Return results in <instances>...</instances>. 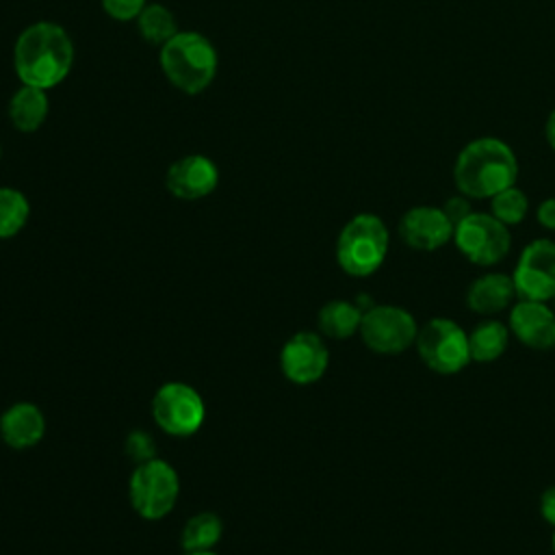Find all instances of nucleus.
Returning a JSON list of instances; mask_svg holds the SVG:
<instances>
[{
	"mask_svg": "<svg viewBox=\"0 0 555 555\" xmlns=\"http://www.w3.org/2000/svg\"><path fill=\"white\" fill-rule=\"evenodd\" d=\"M516 286L512 275L505 273H483L477 278L466 293V306L477 314H496L512 306Z\"/></svg>",
	"mask_w": 555,
	"mask_h": 555,
	"instance_id": "nucleus-16",
	"label": "nucleus"
},
{
	"mask_svg": "<svg viewBox=\"0 0 555 555\" xmlns=\"http://www.w3.org/2000/svg\"><path fill=\"white\" fill-rule=\"evenodd\" d=\"M388 228L371 212L351 217L336 241V262L351 278L373 275L388 254Z\"/></svg>",
	"mask_w": 555,
	"mask_h": 555,
	"instance_id": "nucleus-4",
	"label": "nucleus"
},
{
	"mask_svg": "<svg viewBox=\"0 0 555 555\" xmlns=\"http://www.w3.org/2000/svg\"><path fill=\"white\" fill-rule=\"evenodd\" d=\"M126 455L134 462V464H141V462H147L152 457H156V444H154V438L141 429H134L128 434L126 438Z\"/></svg>",
	"mask_w": 555,
	"mask_h": 555,
	"instance_id": "nucleus-24",
	"label": "nucleus"
},
{
	"mask_svg": "<svg viewBox=\"0 0 555 555\" xmlns=\"http://www.w3.org/2000/svg\"><path fill=\"white\" fill-rule=\"evenodd\" d=\"M180 477L176 468L160 457L134 464L128 481V499L143 520H160L178 503Z\"/></svg>",
	"mask_w": 555,
	"mask_h": 555,
	"instance_id": "nucleus-5",
	"label": "nucleus"
},
{
	"mask_svg": "<svg viewBox=\"0 0 555 555\" xmlns=\"http://www.w3.org/2000/svg\"><path fill=\"white\" fill-rule=\"evenodd\" d=\"M74 46L63 26L37 22L22 30L13 50V65L22 85L52 89L69 74Z\"/></svg>",
	"mask_w": 555,
	"mask_h": 555,
	"instance_id": "nucleus-1",
	"label": "nucleus"
},
{
	"mask_svg": "<svg viewBox=\"0 0 555 555\" xmlns=\"http://www.w3.org/2000/svg\"><path fill=\"white\" fill-rule=\"evenodd\" d=\"M30 217L26 195L11 186H0V238H13Z\"/></svg>",
	"mask_w": 555,
	"mask_h": 555,
	"instance_id": "nucleus-21",
	"label": "nucleus"
},
{
	"mask_svg": "<svg viewBox=\"0 0 555 555\" xmlns=\"http://www.w3.org/2000/svg\"><path fill=\"white\" fill-rule=\"evenodd\" d=\"M137 22H139L141 37L150 43L163 46L178 33L173 13L169 9H165L163 4H145L141 15L137 17Z\"/></svg>",
	"mask_w": 555,
	"mask_h": 555,
	"instance_id": "nucleus-22",
	"label": "nucleus"
},
{
	"mask_svg": "<svg viewBox=\"0 0 555 555\" xmlns=\"http://www.w3.org/2000/svg\"><path fill=\"white\" fill-rule=\"evenodd\" d=\"M416 351L427 369L440 375L460 373L470 362L468 334L451 319H429L416 334Z\"/></svg>",
	"mask_w": 555,
	"mask_h": 555,
	"instance_id": "nucleus-6",
	"label": "nucleus"
},
{
	"mask_svg": "<svg viewBox=\"0 0 555 555\" xmlns=\"http://www.w3.org/2000/svg\"><path fill=\"white\" fill-rule=\"evenodd\" d=\"M46 434V416L39 405L17 401L0 414V438L15 451L30 449L41 442Z\"/></svg>",
	"mask_w": 555,
	"mask_h": 555,
	"instance_id": "nucleus-15",
	"label": "nucleus"
},
{
	"mask_svg": "<svg viewBox=\"0 0 555 555\" xmlns=\"http://www.w3.org/2000/svg\"><path fill=\"white\" fill-rule=\"evenodd\" d=\"M540 514L542 518L555 527V486H548L540 496Z\"/></svg>",
	"mask_w": 555,
	"mask_h": 555,
	"instance_id": "nucleus-27",
	"label": "nucleus"
},
{
	"mask_svg": "<svg viewBox=\"0 0 555 555\" xmlns=\"http://www.w3.org/2000/svg\"><path fill=\"white\" fill-rule=\"evenodd\" d=\"M223 535V520L215 512H197L193 514L182 533H180V544L184 553H195V551H212L215 544Z\"/></svg>",
	"mask_w": 555,
	"mask_h": 555,
	"instance_id": "nucleus-20",
	"label": "nucleus"
},
{
	"mask_svg": "<svg viewBox=\"0 0 555 555\" xmlns=\"http://www.w3.org/2000/svg\"><path fill=\"white\" fill-rule=\"evenodd\" d=\"M165 184L169 193L178 199H202L210 195L219 184V169L217 165L202 154H189L184 158H178L167 176Z\"/></svg>",
	"mask_w": 555,
	"mask_h": 555,
	"instance_id": "nucleus-13",
	"label": "nucleus"
},
{
	"mask_svg": "<svg viewBox=\"0 0 555 555\" xmlns=\"http://www.w3.org/2000/svg\"><path fill=\"white\" fill-rule=\"evenodd\" d=\"M158 61L167 80L189 95L202 93L217 76L215 46L193 30H178L167 43H163Z\"/></svg>",
	"mask_w": 555,
	"mask_h": 555,
	"instance_id": "nucleus-3",
	"label": "nucleus"
},
{
	"mask_svg": "<svg viewBox=\"0 0 555 555\" xmlns=\"http://www.w3.org/2000/svg\"><path fill=\"white\" fill-rule=\"evenodd\" d=\"M546 141H548V145L555 150V108L551 111V115H548V119H546Z\"/></svg>",
	"mask_w": 555,
	"mask_h": 555,
	"instance_id": "nucleus-29",
	"label": "nucleus"
},
{
	"mask_svg": "<svg viewBox=\"0 0 555 555\" xmlns=\"http://www.w3.org/2000/svg\"><path fill=\"white\" fill-rule=\"evenodd\" d=\"M490 208L501 223L505 225H514V223H520L529 210V199L527 195L514 184V186H507L503 189L501 193H496L494 197H490Z\"/></svg>",
	"mask_w": 555,
	"mask_h": 555,
	"instance_id": "nucleus-23",
	"label": "nucleus"
},
{
	"mask_svg": "<svg viewBox=\"0 0 555 555\" xmlns=\"http://www.w3.org/2000/svg\"><path fill=\"white\" fill-rule=\"evenodd\" d=\"M152 418L169 436H193L206 421L202 395L184 382H167L152 397Z\"/></svg>",
	"mask_w": 555,
	"mask_h": 555,
	"instance_id": "nucleus-7",
	"label": "nucleus"
},
{
	"mask_svg": "<svg viewBox=\"0 0 555 555\" xmlns=\"http://www.w3.org/2000/svg\"><path fill=\"white\" fill-rule=\"evenodd\" d=\"M509 330L501 321H481L468 334V351L475 362H494L507 349Z\"/></svg>",
	"mask_w": 555,
	"mask_h": 555,
	"instance_id": "nucleus-19",
	"label": "nucleus"
},
{
	"mask_svg": "<svg viewBox=\"0 0 555 555\" xmlns=\"http://www.w3.org/2000/svg\"><path fill=\"white\" fill-rule=\"evenodd\" d=\"M518 178V160L507 143L481 137L462 147L453 165V180L462 195L473 199L494 197Z\"/></svg>",
	"mask_w": 555,
	"mask_h": 555,
	"instance_id": "nucleus-2",
	"label": "nucleus"
},
{
	"mask_svg": "<svg viewBox=\"0 0 555 555\" xmlns=\"http://www.w3.org/2000/svg\"><path fill=\"white\" fill-rule=\"evenodd\" d=\"M362 310L347 299H332L321 306L317 314V323L323 336L334 340L351 338L356 332H360L362 323Z\"/></svg>",
	"mask_w": 555,
	"mask_h": 555,
	"instance_id": "nucleus-17",
	"label": "nucleus"
},
{
	"mask_svg": "<svg viewBox=\"0 0 555 555\" xmlns=\"http://www.w3.org/2000/svg\"><path fill=\"white\" fill-rule=\"evenodd\" d=\"M509 330L514 336L538 351L555 347V312L546 301L520 299L509 310Z\"/></svg>",
	"mask_w": 555,
	"mask_h": 555,
	"instance_id": "nucleus-14",
	"label": "nucleus"
},
{
	"mask_svg": "<svg viewBox=\"0 0 555 555\" xmlns=\"http://www.w3.org/2000/svg\"><path fill=\"white\" fill-rule=\"evenodd\" d=\"M442 212L447 215V219L453 223V230L455 225L466 219L473 210H470V204H468V197L466 195H455V197H449L442 206Z\"/></svg>",
	"mask_w": 555,
	"mask_h": 555,
	"instance_id": "nucleus-26",
	"label": "nucleus"
},
{
	"mask_svg": "<svg viewBox=\"0 0 555 555\" xmlns=\"http://www.w3.org/2000/svg\"><path fill=\"white\" fill-rule=\"evenodd\" d=\"M11 124L20 132H35L48 117V95L43 89L24 85L9 102Z\"/></svg>",
	"mask_w": 555,
	"mask_h": 555,
	"instance_id": "nucleus-18",
	"label": "nucleus"
},
{
	"mask_svg": "<svg viewBox=\"0 0 555 555\" xmlns=\"http://www.w3.org/2000/svg\"><path fill=\"white\" fill-rule=\"evenodd\" d=\"M358 334L371 351L382 356H395L414 345L418 325L405 308L382 304L369 308L362 314Z\"/></svg>",
	"mask_w": 555,
	"mask_h": 555,
	"instance_id": "nucleus-9",
	"label": "nucleus"
},
{
	"mask_svg": "<svg viewBox=\"0 0 555 555\" xmlns=\"http://www.w3.org/2000/svg\"><path fill=\"white\" fill-rule=\"evenodd\" d=\"M535 217H538V221H540L546 230H555V197L544 199V202L538 206Z\"/></svg>",
	"mask_w": 555,
	"mask_h": 555,
	"instance_id": "nucleus-28",
	"label": "nucleus"
},
{
	"mask_svg": "<svg viewBox=\"0 0 555 555\" xmlns=\"http://www.w3.org/2000/svg\"><path fill=\"white\" fill-rule=\"evenodd\" d=\"M186 555H217L215 551H195V553H186Z\"/></svg>",
	"mask_w": 555,
	"mask_h": 555,
	"instance_id": "nucleus-30",
	"label": "nucleus"
},
{
	"mask_svg": "<svg viewBox=\"0 0 555 555\" xmlns=\"http://www.w3.org/2000/svg\"><path fill=\"white\" fill-rule=\"evenodd\" d=\"M147 0H102V7L108 17L117 22H130L141 15Z\"/></svg>",
	"mask_w": 555,
	"mask_h": 555,
	"instance_id": "nucleus-25",
	"label": "nucleus"
},
{
	"mask_svg": "<svg viewBox=\"0 0 555 555\" xmlns=\"http://www.w3.org/2000/svg\"><path fill=\"white\" fill-rule=\"evenodd\" d=\"M553 551H555V533H553Z\"/></svg>",
	"mask_w": 555,
	"mask_h": 555,
	"instance_id": "nucleus-31",
	"label": "nucleus"
},
{
	"mask_svg": "<svg viewBox=\"0 0 555 555\" xmlns=\"http://www.w3.org/2000/svg\"><path fill=\"white\" fill-rule=\"evenodd\" d=\"M453 241L462 256L479 267H492L509 251L512 236L494 215L470 212L453 230Z\"/></svg>",
	"mask_w": 555,
	"mask_h": 555,
	"instance_id": "nucleus-8",
	"label": "nucleus"
},
{
	"mask_svg": "<svg viewBox=\"0 0 555 555\" xmlns=\"http://www.w3.org/2000/svg\"><path fill=\"white\" fill-rule=\"evenodd\" d=\"M401 241L418 251H434L453 238V223L442 208L414 206L399 221Z\"/></svg>",
	"mask_w": 555,
	"mask_h": 555,
	"instance_id": "nucleus-12",
	"label": "nucleus"
},
{
	"mask_svg": "<svg viewBox=\"0 0 555 555\" xmlns=\"http://www.w3.org/2000/svg\"><path fill=\"white\" fill-rule=\"evenodd\" d=\"M512 280L520 299H555V243L548 238L531 241L520 251Z\"/></svg>",
	"mask_w": 555,
	"mask_h": 555,
	"instance_id": "nucleus-10",
	"label": "nucleus"
},
{
	"mask_svg": "<svg viewBox=\"0 0 555 555\" xmlns=\"http://www.w3.org/2000/svg\"><path fill=\"white\" fill-rule=\"evenodd\" d=\"M330 364V351L325 340L314 332L293 334L280 351V369L293 384L308 386L319 382Z\"/></svg>",
	"mask_w": 555,
	"mask_h": 555,
	"instance_id": "nucleus-11",
	"label": "nucleus"
}]
</instances>
